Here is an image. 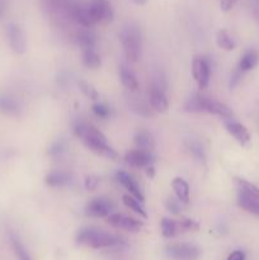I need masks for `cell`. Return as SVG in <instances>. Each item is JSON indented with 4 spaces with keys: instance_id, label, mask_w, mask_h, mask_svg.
<instances>
[{
    "instance_id": "obj_4",
    "label": "cell",
    "mask_w": 259,
    "mask_h": 260,
    "mask_svg": "<svg viewBox=\"0 0 259 260\" xmlns=\"http://www.w3.org/2000/svg\"><path fill=\"white\" fill-rule=\"evenodd\" d=\"M235 184L238 187V205L259 217V188L241 178H235Z\"/></svg>"
},
{
    "instance_id": "obj_29",
    "label": "cell",
    "mask_w": 259,
    "mask_h": 260,
    "mask_svg": "<svg viewBox=\"0 0 259 260\" xmlns=\"http://www.w3.org/2000/svg\"><path fill=\"white\" fill-rule=\"evenodd\" d=\"M78 84H79V89L83 91V94L86 96V98L93 99V101L98 99V91H96V89L94 88L93 85H90V84L86 83V81L84 80H79Z\"/></svg>"
},
{
    "instance_id": "obj_21",
    "label": "cell",
    "mask_w": 259,
    "mask_h": 260,
    "mask_svg": "<svg viewBox=\"0 0 259 260\" xmlns=\"http://www.w3.org/2000/svg\"><path fill=\"white\" fill-rule=\"evenodd\" d=\"M119 78H121L122 84L127 89H130V90H137L139 89V80H137L136 75L127 66H121V69H119Z\"/></svg>"
},
{
    "instance_id": "obj_24",
    "label": "cell",
    "mask_w": 259,
    "mask_h": 260,
    "mask_svg": "<svg viewBox=\"0 0 259 260\" xmlns=\"http://www.w3.org/2000/svg\"><path fill=\"white\" fill-rule=\"evenodd\" d=\"M185 146H187V149L189 150V152L193 155V157H195L196 160H198L200 162L206 161L205 149H203V146L201 145L200 141H197V140L195 139L187 140V141H185Z\"/></svg>"
},
{
    "instance_id": "obj_9",
    "label": "cell",
    "mask_w": 259,
    "mask_h": 260,
    "mask_svg": "<svg viewBox=\"0 0 259 260\" xmlns=\"http://www.w3.org/2000/svg\"><path fill=\"white\" fill-rule=\"evenodd\" d=\"M192 74L195 80L197 81L198 88L206 89L208 83H210V75H211V66L207 58L198 57L193 58L192 62Z\"/></svg>"
},
{
    "instance_id": "obj_35",
    "label": "cell",
    "mask_w": 259,
    "mask_h": 260,
    "mask_svg": "<svg viewBox=\"0 0 259 260\" xmlns=\"http://www.w3.org/2000/svg\"><path fill=\"white\" fill-rule=\"evenodd\" d=\"M228 260H245V254L241 250H235L229 255Z\"/></svg>"
},
{
    "instance_id": "obj_5",
    "label": "cell",
    "mask_w": 259,
    "mask_h": 260,
    "mask_svg": "<svg viewBox=\"0 0 259 260\" xmlns=\"http://www.w3.org/2000/svg\"><path fill=\"white\" fill-rule=\"evenodd\" d=\"M121 43L127 60L136 62L141 55V35L139 28L128 24L121 30Z\"/></svg>"
},
{
    "instance_id": "obj_3",
    "label": "cell",
    "mask_w": 259,
    "mask_h": 260,
    "mask_svg": "<svg viewBox=\"0 0 259 260\" xmlns=\"http://www.w3.org/2000/svg\"><path fill=\"white\" fill-rule=\"evenodd\" d=\"M185 111L192 113H211L222 118H231L233 111L221 102L211 99L202 94H193L185 103Z\"/></svg>"
},
{
    "instance_id": "obj_30",
    "label": "cell",
    "mask_w": 259,
    "mask_h": 260,
    "mask_svg": "<svg viewBox=\"0 0 259 260\" xmlns=\"http://www.w3.org/2000/svg\"><path fill=\"white\" fill-rule=\"evenodd\" d=\"M91 109H93V113L95 114L98 118H102V119L108 118L109 114H111V109H109L108 107H107L106 104H103V103L93 104Z\"/></svg>"
},
{
    "instance_id": "obj_34",
    "label": "cell",
    "mask_w": 259,
    "mask_h": 260,
    "mask_svg": "<svg viewBox=\"0 0 259 260\" xmlns=\"http://www.w3.org/2000/svg\"><path fill=\"white\" fill-rule=\"evenodd\" d=\"M238 0H220V7L223 12H229L234 8Z\"/></svg>"
},
{
    "instance_id": "obj_31",
    "label": "cell",
    "mask_w": 259,
    "mask_h": 260,
    "mask_svg": "<svg viewBox=\"0 0 259 260\" xmlns=\"http://www.w3.org/2000/svg\"><path fill=\"white\" fill-rule=\"evenodd\" d=\"M66 150V144L62 141V140H57L56 142H53L52 145L48 149V154L51 156H61V155L65 152Z\"/></svg>"
},
{
    "instance_id": "obj_20",
    "label": "cell",
    "mask_w": 259,
    "mask_h": 260,
    "mask_svg": "<svg viewBox=\"0 0 259 260\" xmlns=\"http://www.w3.org/2000/svg\"><path fill=\"white\" fill-rule=\"evenodd\" d=\"M9 241L18 260H33L32 256L27 251V249L22 244V241H20V239L14 233H9Z\"/></svg>"
},
{
    "instance_id": "obj_11",
    "label": "cell",
    "mask_w": 259,
    "mask_h": 260,
    "mask_svg": "<svg viewBox=\"0 0 259 260\" xmlns=\"http://www.w3.org/2000/svg\"><path fill=\"white\" fill-rule=\"evenodd\" d=\"M7 35L12 50L18 55L24 53L25 47H27V40H25V35L22 28L14 23H10V24H8Z\"/></svg>"
},
{
    "instance_id": "obj_28",
    "label": "cell",
    "mask_w": 259,
    "mask_h": 260,
    "mask_svg": "<svg viewBox=\"0 0 259 260\" xmlns=\"http://www.w3.org/2000/svg\"><path fill=\"white\" fill-rule=\"evenodd\" d=\"M0 111L10 114V116H14L19 112V104L10 96H0Z\"/></svg>"
},
{
    "instance_id": "obj_14",
    "label": "cell",
    "mask_w": 259,
    "mask_h": 260,
    "mask_svg": "<svg viewBox=\"0 0 259 260\" xmlns=\"http://www.w3.org/2000/svg\"><path fill=\"white\" fill-rule=\"evenodd\" d=\"M226 129H228L229 134L241 145V146H246V145L250 142V134L246 129V127L244 124L239 123L236 121H228L225 123Z\"/></svg>"
},
{
    "instance_id": "obj_7",
    "label": "cell",
    "mask_w": 259,
    "mask_h": 260,
    "mask_svg": "<svg viewBox=\"0 0 259 260\" xmlns=\"http://www.w3.org/2000/svg\"><path fill=\"white\" fill-rule=\"evenodd\" d=\"M86 10L91 24L99 22L108 23L113 19V9L108 0H90V3L86 4Z\"/></svg>"
},
{
    "instance_id": "obj_26",
    "label": "cell",
    "mask_w": 259,
    "mask_h": 260,
    "mask_svg": "<svg viewBox=\"0 0 259 260\" xmlns=\"http://www.w3.org/2000/svg\"><path fill=\"white\" fill-rule=\"evenodd\" d=\"M216 41H217L218 47L225 51H233L235 48V41L226 29L218 30L217 36H216Z\"/></svg>"
},
{
    "instance_id": "obj_10",
    "label": "cell",
    "mask_w": 259,
    "mask_h": 260,
    "mask_svg": "<svg viewBox=\"0 0 259 260\" xmlns=\"http://www.w3.org/2000/svg\"><path fill=\"white\" fill-rule=\"evenodd\" d=\"M113 210V203L104 197L94 198L85 206V215L89 217H108Z\"/></svg>"
},
{
    "instance_id": "obj_19",
    "label": "cell",
    "mask_w": 259,
    "mask_h": 260,
    "mask_svg": "<svg viewBox=\"0 0 259 260\" xmlns=\"http://www.w3.org/2000/svg\"><path fill=\"white\" fill-rule=\"evenodd\" d=\"M172 187L178 200L182 203H188V201H189V185H188V183L182 178H175L172 182Z\"/></svg>"
},
{
    "instance_id": "obj_2",
    "label": "cell",
    "mask_w": 259,
    "mask_h": 260,
    "mask_svg": "<svg viewBox=\"0 0 259 260\" xmlns=\"http://www.w3.org/2000/svg\"><path fill=\"white\" fill-rule=\"evenodd\" d=\"M76 243L91 249H102L121 245L122 239L99 229L84 228L76 235Z\"/></svg>"
},
{
    "instance_id": "obj_32",
    "label": "cell",
    "mask_w": 259,
    "mask_h": 260,
    "mask_svg": "<svg viewBox=\"0 0 259 260\" xmlns=\"http://www.w3.org/2000/svg\"><path fill=\"white\" fill-rule=\"evenodd\" d=\"M165 206H167V210L169 211L173 215H179L180 211H182V206H180L179 200H174V198H168L167 202H165Z\"/></svg>"
},
{
    "instance_id": "obj_16",
    "label": "cell",
    "mask_w": 259,
    "mask_h": 260,
    "mask_svg": "<svg viewBox=\"0 0 259 260\" xmlns=\"http://www.w3.org/2000/svg\"><path fill=\"white\" fill-rule=\"evenodd\" d=\"M150 104L156 112L167 111L169 102H168L165 90L151 85V89H150Z\"/></svg>"
},
{
    "instance_id": "obj_12",
    "label": "cell",
    "mask_w": 259,
    "mask_h": 260,
    "mask_svg": "<svg viewBox=\"0 0 259 260\" xmlns=\"http://www.w3.org/2000/svg\"><path fill=\"white\" fill-rule=\"evenodd\" d=\"M124 161L132 168H147L154 162V156L151 151H145L141 149L130 150L124 155Z\"/></svg>"
},
{
    "instance_id": "obj_8",
    "label": "cell",
    "mask_w": 259,
    "mask_h": 260,
    "mask_svg": "<svg viewBox=\"0 0 259 260\" xmlns=\"http://www.w3.org/2000/svg\"><path fill=\"white\" fill-rule=\"evenodd\" d=\"M167 255L174 260H197L201 256V250L193 244L180 243L167 246Z\"/></svg>"
},
{
    "instance_id": "obj_37",
    "label": "cell",
    "mask_w": 259,
    "mask_h": 260,
    "mask_svg": "<svg viewBox=\"0 0 259 260\" xmlns=\"http://www.w3.org/2000/svg\"><path fill=\"white\" fill-rule=\"evenodd\" d=\"M3 14V7H2V4H0V15Z\"/></svg>"
},
{
    "instance_id": "obj_23",
    "label": "cell",
    "mask_w": 259,
    "mask_h": 260,
    "mask_svg": "<svg viewBox=\"0 0 259 260\" xmlns=\"http://www.w3.org/2000/svg\"><path fill=\"white\" fill-rule=\"evenodd\" d=\"M83 63L88 69H98L101 66L102 61L99 55L96 53L95 48H84L83 50Z\"/></svg>"
},
{
    "instance_id": "obj_1",
    "label": "cell",
    "mask_w": 259,
    "mask_h": 260,
    "mask_svg": "<svg viewBox=\"0 0 259 260\" xmlns=\"http://www.w3.org/2000/svg\"><path fill=\"white\" fill-rule=\"evenodd\" d=\"M74 134L94 154L101 155V156L107 157L109 160H113L117 157L116 150L107 142L106 136L98 128L91 126L90 123L78 121L74 124Z\"/></svg>"
},
{
    "instance_id": "obj_27",
    "label": "cell",
    "mask_w": 259,
    "mask_h": 260,
    "mask_svg": "<svg viewBox=\"0 0 259 260\" xmlns=\"http://www.w3.org/2000/svg\"><path fill=\"white\" fill-rule=\"evenodd\" d=\"M122 201H123V205L126 206L127 208H130L131 211H134L135 213H137V215H140L144 218L147 217L146 212H145L144 207H142L141 205L142 202H140V201L137 200V198H135L134 196H130V194L123 196V197H122Z\"/></svg>"
},
{
    "instance_id": "obj_6",
    "label": "cell",
    "mask_w": 259,
    "mask_h": 260,
    "mask_svg": "<svg viewBox=\"0 0 259 260\" xmlns=\"http://www.w3.org/2000/svg\"><path fill=\"white\" fill-rule=\"evenodd\" d=\"M200 229V223L190 218H183V220L175 221L172 218H163L161 220V234L164 238H174L178 234L185 233V231H196Z\"/></svg>"
},
{
    "instance_id": "obj_36",
    "label": "cell",
    "mask_w": 259,
    "mask_h": 260,
    "mask_svg": "<svg viewBox=\"0 0 259 260\" xmlns=\"http://www.w3.org/2000/svg\"><path fill=\"white\" fill-rule=\"evenodd\" d=\"M135 3H136V4H144L145 2H146V0H134Z\"/></svg>"
},
{
    "instance_id": "obj_25",
    "label": "cell",
    "mask_w": 259,
    "mask_h": 260,
    "mask_svg": "<svg viewBox=\"0 0 259 260\" xmlns=\"http://www.w3.org/2000/svg\"><path fill=\"white\" fill-rule=\"evenodd\" d=\"M76 41H78V45L80 46L81 50H84V48H95L96 37L90 30H81V32H79Z\"/></svg>"
},
{
    "instance_id": "obj_18",
    "label": "cell",
    "mask_w": 259,
    "mask_h": 260,
    "mask_svg": "<svg viewBox=\"0 0 259 260\" xmlns=\"http://www.w3.org/2000/svg\"><path fill=\"white\" fill-rule=\"evenodd\" d=\"M259 62V53L255 50H249L241 56L240 61H239V70L245 73V71H250L258 65Z\"/></svg>"
},
{
    "instance_id": "obj_22",
    "label": "cell",
    "mask_w": 259,
    "mask_h": 260,
    "mask_svg": "<svg viewBox=\"0 0 259 260\" xmlns=\"http://www.w3.org/2000/svg\"><path fill=\"white\" fill-rule=\"evenodd\" d=\"M134 141L136 144L137 149L145 150V151H151L154 149V139L151 134L147 131H139L134 137Z\"/></svg>"
},
{
    "instance_id": "obj_15",
    "label": "cell",
    "mask_w": 259,
    "mask_h": 260,
    "mask_svg": "<svg viewBox=\"0 0 259 260\" xmlns=\"http://www.w3.org/2000/svg\"><path fill=\"white\" fill-rule=\"evenodd\" d=\"M117 179H118V182L128 190L130 194L134 196L135 198H137L140 202H144V194H142L137 182L131 177V175L127 174L126 172H118L117 173Z\"/></svg>"
},
{
    "instance_id": "obj_13",
    "label": "cell",
    "mask_w": 259,
    "mask_h": 260,
    "mask_svg": "<svg viewBox=\"0 0 259 260\" xmlns=\"http://www.w3.org/2000/svg\"><path fill=\"white\" fill-rule=\"evenodd\" d=\"M107 222L113 226V228L131 231V233H137V231H140L142 229V223L140 221L128 217V216L119 215V213H111L107 217Z\"/></svg>"
},
{
    "instance_id": "obj_17",
    "label": "cell",
    "mask_w": 259,
    "mask_h": 260,
    "mask_svg": "<svg viewBox=\"0 0 259 260\" xmlns=\"http://www.w3.org/2000/svg\"><path fill=\"white\" fill-rule=\"evenodd\" d=\"M71 182V175L66 172H51L46 175L45 183L50 187H65Z\"/></svg>"
},
{
    "instance_id": "obj_33",
    "label": "cell",
    "mask_w": 259,
    "mask_h": 260,
    "mask_svg": "<svg viewBox=\"0 0 259 260\" xmlns=\"http://www.w3.org/2000/svg\"><path fill=\"white\" fill-rule=\"evenodd\" d=\"M98 184H99V179L96 177H94V175H89V177L85 178V183H84V185H85L86 190H95L96 187H98Z\"/></svg>"
}]
</instances>
